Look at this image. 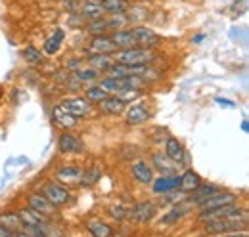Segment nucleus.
I'll list each match as a JSON object with an SVG mask.
<instances>
[{
	"mask_svg": "<svg viewBox=\"0 0 249 237\" xmlns=\"http://www.w3.org/2000/svg\"><path fill=\"white\" fill-rule=\"evenodd\" d=\"M113 59H115V63H121V65H148L156 59V54L152 52V48L134 46V48L115 52Z\"/></svg>",
	"mask_w": 249,
	"mask_h": 237,
	"instance_id": "nucleus-1",
	"label": "nucleus"
},
{
	"mask_svg": "<svg viewBox=\"0 0 249 237\" xmlns=\"http://www.w3.org/2000/svg\"><path fill=\"white\" fill-rule=\"evenodd\" d=\"M248 226V214H238V216H226V218H215L205 222V232L207 234H224V232H234V230H244Z\"/></svg>",
	"mask_w": 249,
	"mask_h": 237,
	"instance_id": "nucleus-2",
	"label": "nucleus"
},
{
	"mask_svg": "<svg viewBox=\"0 0 249 237\" xmlns=\"http://www.w3.org/2000/svg\"><path fill=\"white\" fill-rule=\"evenodd\" d=\"M42 195L54 205V207H62L65 203H69V191L62 187L60 184H56V182H46L44 184V187H42Z\"/></svg>",
	"mask_w": 249,
	"mask_h": 237,
	"instance_id": "nucleus-3",
	"label": "nucleus"
},
{
	"mask_svg": "<svg viewBox=\"0 0 249 237\" xmlns=\"http://www.w3.org/2000/svg\"><path fill=\"white\" fill-rule=\"evenodd\" d=\"M246 210L242 207H238L236 203H230V205H222L217 208H207V210H201L199 214V220L201 222H207V220H215V218H226V216H238V214H244Z\"/></svg>",
	"mask_w": 249,
	"mask_h": 237,
	"instance_id": "nucleus-4",
	"label": "nucleus"
},
{
	"mask_svg": "<svg viewBox=\"0 0 249 237\" xmlns=\"http://www.w3.org/2000/svg\"><path fill=\"white\" fill-rule=\"evenodd\" d=\"M62 105L73 115V117L81 118V117H87L90 111H92V103L87 100V98H65L62 102Z\"/></svg>",
	"mask_w": 249,
	"mask_h": 237,
	"instance_id": "nucleus-5",
	"label": "nucleus"
},
{
	"mask_svg": "<svg viewBox=\"0 0 249 237\" xmlns=\"http://www.w3.org/2000/svg\"><path fill=\"white\" fill-rule=\"evenodd\" d=\"M132 34H134L136 44H138L140 48H154L157 42L161 40V36L157 34L156 31H152L150 27H144V25L132 27Z\"/></svg>",
	"mask_w": 249,
	"mask_h": 237,
	"instance_id": "nucleus-6",
	"label": "nucleus"
},
{
	"mask_svg": "<svg viewBox=\"0 0 249 237\" xmlns=\"http://www.w3.org/2000/svg\"><path fill=\"white\" fill-rule=\"evenodd\" d=\"M58 149L65 153V155H71V153H79V151H83V142H81V138L79 136H75V134H71V132H62L60 134V138H58Z\"/></svg>",
	"mask_w": 249,
	"mask_h": 237,
	"instance_id": "nucleus-7",
	"label": "nucleus"
},
{
	"mask_svg": "<svg viewBox=\"0 0 249 237\" xmlns=\"http://www.w3.org/2000/svg\"><path fill=\"white\" fill-rule=\"evenodd\" d=\"M81 19L87 23V21H92V19H100V17H106V12L102 8L100 2H89V0H83L81 6H79V12Z\"/></svg>",
	"mask_w": 249,
	"mask_h": 237,
	"instance_id": "nucleus-8",
	"label": "nucleus"
},
{
	"mask_svg": "<svg viewBox=\"0 0 249 237\" xmlns=\"http://www.w3.org/2000/svg\"><path fill=\"white\" fill-rule=\"evenodd\" d=\"M236 195L234 193H228V191H217V193H213V195H209L207 199H203L197 207L201 208V210H207V208H217V207H222V205H230V203H236Z\"/></svg>",
	"mask_w": 249,
	"mask_h": 237,
	"instance_id": "nucleus-9",
	"label": "nucleus"
},
{
	"mask_svg": "<svg viewBox=\"0 0 249 237\" xmlns=\"http://www.w3.org/2000/svg\"><path fill=\"white\" fill-rule=\"evenodd\" d=\"M165 155H167L171 161H175L178 167H180V165H186L188 163L186 151H184L182 144H180L177 138H167V144H165Z\"/></svg>",
	"mask_w": 249,
	"mask_h": 237,
	"instance_id": "nucleus-10",
	"label": "nucleus"
},
{
	"mask_svg": "<svg viewBox=\"0 0 249 237\" xmlns=\"http://www.w3.org/2000/svg\"><path fill=\"white\" fill-rule=\"evenodd\" d=\"M148 118H150V109H148V105H146V103H134V105L128 107L124 120H126L128 126H136V124L146 122Z\"/></svg>",
	"mask_w": 249,
	"mask_h": 237,
	"instance_id": "nucleus-11",
	"label": "nucleus"
},
{
	"mask_svg": "<svg viewBox=\"0 0 249 237\" xmlns=\"http://www.w3.org/2000/svg\"><path fill=\"white\" fill-rule=\"evenodd\" d=\"M29 208H33L35 212H38L40 216H52L56 212V207L42 195V193H33L29 195Z\"/></svg>",
	"mask_w": 249,
	"mask_h": 237,
	"instance_id": "nucleus-12",
	"label": "nucleus"
},
{
	"mask_svg": "<svg viewBox=\"0 0 249 237\" xmlns=\"http://www.w3.org/2000/svg\"><path fill=\"white\" fill-rule=\"evenodd\" d=\"M52 118H54V122H56L58 126H62V128H65V130L75 128V126L79 124V118L73 117V115L63 107L62 103H60V105H56V107L52 109Z\"/></svg>",
	"mask_w": 249,
	"mask_h": 237,
	"instance_id": "nucleus-13",
	"label": "nucleus"
},
{
	"mask_svg": "<svg viewBox=\"0 0 249 237\" xmlns=\"http://www.w3.org/2000/svg\"><path fill=\"white\" fill-rule=\"evenodd\" d=\"M89 48L92 50L94 54H111V52H117V46L113 44L111 36L107 34H98V36H92Z\"/></svg>",
	"mask_w": 249,
	"mask_h": 237,
	"instance_id": "nucleus-14",
	"label": "nucleus"
},
{
	"mask_svg": "<svg viewBox=\"0 0 249 237\" xmlns=\"http://www.w3.org/2000/svg\"><path fill=\"white\" fill-rule=\"evenodd\" d=\"M126 214H128L132 220H136V222H148V220L156 214V207H154L152 203L144 201V203H136Z\"/></svg>",
	"mask_w": 249,
	"mask_h": 237,
	"instance_id": "nucleus-15",
	"label": "nucleus"
},
{
	"mask_svg": "<svg viewBox=\"0 0 249 237\" xmlns=\"http://www.w3.org/2000/svg\"><path fill=\"white\" fill-rule=\"evenodd\" d=\"M111 40H113V44L117 46V50H126V48L138 46V44H136V38H134V34H132V29L113 31Z\"/></svg>",
	"mask_w": 249,
	"mask_h": 237,
	"instance_id": "nucleus-16",
	"label": "nucleus"
},
{
	"mask_svg": "<svg viewBox=\"0 0 249 237\" xmlns=\"http://www.w3.org/2000/svg\"><path fill=\"white\" fill-rule=\"evenodd\" d=\"M152 163H154V167H156L163 176H169V174H173V172L177 170V163L171 161L163 151H156V153L152 155Z\"/></svg>",
	"mask_w": 249,
	"mask_h": 237,
	"instance_id": "nucleus-17",
	"label": "nucleus"
},
{
	"mask_svg": "<svg viewBox=\"0 0 249 237\" xmlns=\"http://www.w3.org/2000/svg\"><path fill=\"white\" fill-rule=\"evenodd\" d=\"M154 186V191L156 193H169V191H175L178 189V184H180V178L175 176V174H169V176H161L157 178L156 182H152Z\"/></svg>",
	"mask_w": 249,
	"mask_h": 237,
	"instance_id": "nucleus-18",
	"label": "nucleus"
},
{
	"mask_svg": "<svg viewBox=\"0 0 249 237\" xmlns=\"http://www.w3.org/2000/svg\"><path fill=\"white\" fill-rule=\"evenodd\" d=\"M124 105H126V102L123 98H117V96H107L106 100L100 102V109L107 115H119L124 109Z\"/></svg>",
	"mask_w": 249,
	"mask_h": 237,
	"instance_id": "nucleus-19",
	"label": "nucleus"
},
{
	"mask_svg": "<svg viewBox=\"0 0 249 237\" xmlns=\"http://www.w3.org/2000/svg\"><path fill=\"white\" fill-rule=\"evenodd\" d=\"M18 218L21 222V228H25V226H36V228H40L46 222V218L40 216L38 212H35L33 208H21L18 212Z\"/></svg>",
	"mask_w": 249,
	"mask_h": 237,
	"instance_id": "nucleus-20",
	"label": "nucleus"
},
{
	"mask_svg": "<svg viewBox=\"0 0 249 237\" xmlns=\"http://www.w3.org/2000/svg\"><path fill=\"white\" fill-rule=\"evenodd\" d=\"M130 172H132V176L136 178L140 184H152L154 182V172H152V169L148 167V163H144V161H138V163H134L132 167H130Z\"/></svg>",
	"mask_w": 249,
	"mask_h": 237,
	"instance_id": "nucleus-21",
	"label": "nucleus"
},
{
	"mask_svg": "<svg viewBox=\"0 0 249 237\" xmlns=\"http://www.w3.org/2000/svg\"><path fill=\"white\" fill-rule=\"evenodd\" d=\"M63 38H65V33L62 29H56L46 40H44V46H42V50H44V54H48V56H54L58 50H60V46H62Z\"/></svg>",
	"mask_w": 249,
	"mask_h": 237,
	"instance_id": "nucleus-22",
	"label": "nucleus"
},
{
	"mask_svg": "<svg viewBox=\"0 0 249 237\" xmlns=\"http://www.w3.org/2000/svg\"><path fill=\"white\" fill-rule=\"evenodd\" d=\"M87 61H89V65L92 69H96V71H107L115 63V59L111 58L109 54H94V52L87 58Z\"/></svg>",
	"mask_w": 249,
	"mask_h": 237,
	"instance_id": "nucleus-23",
	"label": "nucleus"
},
{
	"mask_svg": "<svg viewBox=\"0 0 249 237\" xmlns=\"http://www.w3.org/2000/svg\"><path fill=\"white\" fill-rule=\"evenodd\" d=\"M180 178V184H178V189H182V191H194V189H197L199 187V184H201V178L197 172H194V170H186Z\"/></svg>",
	"mask_w": 249,
	"mask_h": 237,
	"instance_id": "nucleus-24",
	"label": "nucleus"
},
{
	"mask_svg": "<svg viewBox=\"0 0 249 237\" xmlns=\"http://www.w3.org/2000/svg\"><path fill=\"white\" fill-rule=\"evenodd\" d=\"M217 191H220L217 186H213V184H203V182H201V184H199V187L192 191V193H194V197H192L190 201H192L194 205H199L203 199H207L209 195H213V193H217Z\"/></svg>",
	"mask_w": 249,
	"mask_h": 237,
	"instance_id": "nucleus-25",
	"label": "nucleus"
},
{
	"mask_svg": "<svg viewBox=\"0 0 249 237\" xmlns=\"http://www.w3.org/2000/svg\"><path fill=\"white\" fill-rule=\"evenodd\" d=\"M100 4H102V8H104V12H106V14H111V16H115V14H124V12L130 8L128 2H123V0H102Z\"/></svg>",
	"mask_w": 249,
	"mask_h": 237,
	"instance_id": "nucleus-26",
	"label": "nucleus"
},
{
	"mask_svg": "<svg viewBox=\"0 0 249 237\" xmlns=\"http://www.w3.org/2000/svg\"><path fill=\"white\" fill-rule=\"evenodd\" d=\"M81 169L79 167H62L58 172H56V178L60 180V182H79L81 180Z\"/></svg>",
	"mask_w": 249,
	"mask_h": 237,
	"instance_id": "nucleus-27",
	"label": "nucleus"
},
{
	"mask_svg": "<svg viewBox=\"0 0 249 237\" xmlns=\"http://www.w3.org/2000/svg\"><path fill=\"white\" fill-rule=\"evenodd\" d=\"M100 176H102V167H100V165H94V167L87 169V170L81 174V184H83L85 187H90V186H94V184L100 180Z\"/></svg>",
	"mask_w": 249,
	"mask_h": 237,
	"instance_id": "nucleus-28",
	"label": "nucleus"
},
{
	"mask_svg": "<svg viewBox=\"0 0 249 237\" xmlns=\"http://www.w3.org/2000/svg\"><path fill=\"white\" fill-rule=\"evenodd\" d=\"M85 29L89 34L98 36V34H106L107 33V19L106 17H100V19H92V21H87L85 23Z\"/></svg>",
	"mask_w": 249,
	"mask_h": 237,
	"instance_id": "nucleus-29",
	"label": "nucleus"
},
{
	"mask_svg": "<svg viewBox=\"0 0 249 237\" xmlns=\"http://www.w3.org/2000/svg\"><path fill=\"white\" fill-rule=\"evenodd\" d=\"M0 226L10 228V230H14V232L21 230V222H19L18 214H14V212H2V214H0Z\"/></svg>",
	"mask_w": 249,
	"mask_h": 237,
	"instance_id": "nucleus-30",
	"label": "nucleus"
},
{
	"mask_svg": "<svg viewBox=\"0 0 249 237\" xmlns=\"http://www.w3.org/2000/svg\"><path fill=\"white\" fill-rule=\"evenodd\" d=\"M23 58H25L27 63H31V65H40V63L44 61L42 52H40L38 48H35V46H27V48L23 50Z\"/></svg>",
	"mask_w": 249,
	"mask_h": 237,
	"instance_id": "nucleus-31",
	"label": "nucleus"
},
{
	"mask_svg": "<svg viewBox=\"0 0 249 237\" xmlns=\"http://www.w3.org/2000/svg\"><path fill=\"white\" fill-rule=\"evenodd\" d=\"M89 232L92 234V237H111V234H113V230H111L107 224H104V222L90 224V226H89Z\"/></svg>",
	"mask_w": 249,
	"mask_h": 237,
	"instance_id": "nucleus-32",
	"label": "nucleus"
},
{
	"mask_svg": "<svg viewBox=\"0 0 249 237\" xmlns=\"http://www.w3.org/2000/svg\"><path fill=\"white\" fill-rule=\"evenodd\" d=\"M106 98H107V92L102 88L100 85H98V86L87 88V100H89L90 103H100V102L106 100Z\"/></svg>",
	"mask_w": 249,
	"mask_h": 237,
	"instance_id": "nucleus-33",
	"label": "nucleus"
},
{
	"mask_svg": "<svg viewBox=\"0 0 249 237\" xmlns=\"http://www.w3.org/2000/svg\"><path fill=\"white\" fill-rule=\"evenodd\" d=\"M75 77H77L81 83H94V81L100 77V71H96V69H92V67H89V69L81 67V69L75 73Z\"/></svg>",
	"mask_w": 249,
	"mask_h": 237,
	"instance_id": "nucleus-34",
	"label": "nucleus"
},
{
	"mask_svg": "<svg viewBox=\"0 0 249 237\" xmlns=\"http://www.w3.org/2000/svg\"><path fill=\"white\" fill-rule=\"evenodd\" d=\"M186 210H188L186 207H177V208H173V210L169 212V216H165V218H163L161 222H163V224H171V222H175L177 218L184 216V214H186Z\"/></svg>",
	"mask_w": 249,
	"mask_h": 237,
	"instance_id": "nucleus-35",
	"label": "nucleus"
},
{
	"mask_svg": "<svg viewBox=\"0 0 249 237\" xmlns=\"http://www.w3.org/2000/svg\"><path fill=\"white\" fill-rule=\"evenodd\" d=\"M109 212H111V216H113L115 220H123L124 216H126V210H124L121 205H117V207L113 205V207L109 208Z\"/></svg>",
	"mask_w": 249,
	"mask_h": 237,
	"instance_id": "nucleus-36",
	"label": "nucleus"
},
{
	"mask_svg": "<svg viewBox=\"0 0 249 237\" xmlns=\"http://www.w3.org/2000/svg\"><path fill=\"white\" fill-rule=\"evenodd\" d=\"M63 6H65V10H69L71 14H77L81 2H79V0H63Z\"/></svg>",
	"mask_w": 249,
	"mask_h": 237,
	"instance_id": "nucleus-37",
	"label": "nucleus"
},
{
	"mask_svg": "<svg viewBox=\"0 0 249 237\" xmlns=\"http://www.w3.org/2000/svg\"><path fill=\"white\" fill-rule=\"evenodd\" d=\"M65 65H67V69H71V71H75V73H77V71L81 69V59L71 58V59H67V63H65Z\"/></svg>",
	"mask_w": 249,
	"mask_h": 237,
	"instance_id": "nucleus-38",
	"label": "nucleus"
},
{
	"mask_svg": "<svg viewBox=\"0 0 249 237\" xmlns=\"http://www.w3.org/2000/svg\"><path fill=\"white\" fill-rule=\"evenodd\" d=\"M220 237H248V234H226V236H220Z\"/></svg>",
	"mask_w": 249,
	"mask_h": 237,
	"instance_id": "nucleus-39",
	"label": "nucleus"
},
{
	"mask_svg": "<svg viewBox=\"0 0 249 237\" xmlns=\"http://www.w3.org/2000/svg\"><path fill=\"white\" fill-rule=\"evenodd\" d=\"M16 237H31V236H29V234H25L23 230H18V232H16Z\"/></svg>",
	"mask_w": 249,
	"mask_h": 237,
	"instance_id": "nucleus-40",
	"label": "nucleus"
},
{
	"mask_svg": "<svg viewBox=\"0 0 249 237\" xmlns=\"http://www.w3.org/2000/svg\"><path fill=\"white\" fill-rule=\"evenodd\" d=\"M89 2H102V0H89Z\"/></svg>",
	"mask_w": 249,
	"mask_h": 237,
	"instance_id": "nucleus-41",
	"label": "nucleus"
},
{
	"mask_svg": "<svg viewBox=\"0 0 249 237\" xmlns=\"http://www.w3.org/2000/svg\"><path fill=\"white\" fill-rule=\"evenodd\" d=\"M123 2H130V0H123Z\"/></svg>",
	"mask_w": 249,
	"mask_h": 237,
	"instance_id": "nucleus-42",
	"label": "nucleus"
}]
</instances>
